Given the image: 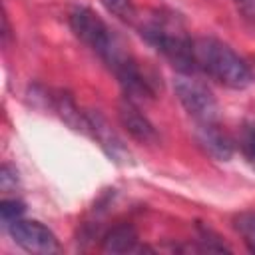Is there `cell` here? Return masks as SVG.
Returning a JSON list of instances; mask_svg holds the SVG:
<instances>
[{"label":"cell","instance_id":"cell-1","mask_svg":"<svg viewBox=\"0 0 255 255\" xmlns=\"http://www.w3.org/2000/svg\"><path fill=\"white\" fill-rule=\"evenodd\" d=\"M139 34L179 74H193L197 70L193 40L187 36L185 26L175 14L155 12L139 26Z\"/></svg>","mask_w":255,"mask_h":255},{"label":"cell","instance_id":"cell-2","mask_svg":"<svg viewBox=\"0 0 255 255\" xmlns=\"http://www.w3.org/2000/svg\"><path fill=\"white\" fill-rule=\"evenodd\" d=\"M193 54L197 70L227 88L243 90L253 80L249 64L231 46L217 38L201 36L193 40Z\"/></svg>","mask_w":255,"mask_h":255},{"label":"cell","instance_id":"cell-3","mask_svg":"<svg viewBox=\"0 0 255 255\" xmlns=\"http://www.w3.org/2000/svg\"><path fill=\"white\" fill-rule=\"evenodd\" d=\"M173 88L183 110L193 118L195 124L217 122L219 118L217 100L203 82L193 78V74H179L173 82Z\"/></svg>","mask_w":255,"mask_h":255},{"label":"cell","instance_id":"cell-4","mask_svg":"<svg viewBox=\"0 0 255 255\" xmlns=\"http://www.w3.org/2000/svg\"><path fill=\"white\" fill-rule=\"evenodd\" d=\"M68 22H70L72 32L88 48H92L98 56H102L110 48V44L114 42V38H116V34L108 28V24L94 10H90L88 6H76V8H72V12L68 16Z\"/></svg>","mask_w":255,"mask_h":255},{"label":"cell","instance_id":"cell-5","mask_svg":"<svg viewBox=\"0 0 255 255\" xmlns=\"http://www.w3.org/2000/svg\"><path fill=\"white\" fill-rule=\"evenodd\" d=\"M8 233L14 239V243L20 245L28 253L50 255V253L60 251V243H58L56 235L46 225H42L40 221L20 217L8 225Z\"/></svg>","mask_w":255,"mask_h":255},{"label":"cell","instance_id":"cell-6","mask_svg":"<svg viewBox=\"0 0 255 255\" xmlns=\"http://www.w3.org/2000/svg\"><path fill=\"white\" fill-rule=\"evenodd\" d=\"M86 118H88V126H90V135L100 143L104 153L116 163H126L129 159V151H128L126 143L122 141V137L116 133V129L110 126L108 118L104 114H100L98 110H88Z\"/></svg>","mask_w":255,"mask_h":255},{"label":"cell","instance_id":"cell-7","mask_svg":"<svg viewBox=\"0 0 255 255\" xmlns=\"http://www.w3.org/2000/svg\"><path fill=\"white\" fill-rule=\"evenodd\" d=\"M118 118L122 128L139 143L145 145H153L159 141V133L155 129V126L145 118V114H141V110L135 106V102L131 100H124L118 106Z\"/></svg>","mask_w":255,"mask_h":255},{"label":"cell","instance_id":"cell-8","mask_svg":"<svg viewBox=\"0 0 255 255\" xmlns=\"http://www.w3.org/2000/svg\"><path fill=\"white\" fill-rule=\"evenodd\" d=\"M195 141L207 155L217 161H229L233 155V141L217 122L195 124Z\"/></svg>","mask_w":255,"mask_h":255},{"label":"cell","instance_id":"cell-9","mask_svg":"<svg viewBox=\"0 0 255 255\" xmlns=\"http://www.w3.org/2000/svg\"><path fill=\"white\" fill-rule=\"evenodd\" d=\"M46 104L60 116V120L64 124H68L72 129L82 131V133H90V126H88V118L86 114H82L74 102V98L64 92V90H56V92H44Z\"/></svg>","mask_w":255,"mask_h":255},{"label":"cell","instance_id":"cell-10","mask_svg":"<svg viewBox=\"0 0 255 255\" xmlns=\"http://www.w3.org/2000/svg\"><path fill=\"white\" fill-rule=\"evenodd\" d=\"M137 231L131 223H120L102 237L104 253H129L137 249Z\"/></svg>","mask_w":255,"mask_h":255},{"label":"cell","instance_id":"cell-11","mask_svg":"<svg viewBox=\"0 0 255 255\" xmlns=\"http://www.w3.org/2000/svg\"><path fill=\"white\" fill-rule=\"evenodd\" d=\"M233 227L241 235L243 243L251 253H255V211H241L233 217Z\"/></svg>","mask_w":255,"mask_h":255},{"label":"cell","instance_id":"cell-12","mask_svg":"<svg viewBox=\"0 0 255 255\" xmlns=\"http://www.w3.org/2000/svg\"><path fill=\"white\" fill-rule=\"evenodd\" d=\"M100 2L116 18H120L124 22H133L135 20V6H133L131 0H100Z\"/></svg>","mask_w":255,"mask_h":255},{"label":"cell","instance_id":"cell-13","mask_svg":"<svg viewBox=\"0 0 255 255\" xmlns=\"http://www.w3.org/2000/svg\"><path fill=\"white\" fill-rule=\"evenodd\" d=\"M197 233H199L201 249H205V251H229V247L223 243V239L213 229H209L205 225H197Z\"/></svg>","mask_w":255,"mask_h":255},{"label":"cell","instance_id":"cell-14","mask_svg":"<svg viewBox=\"0 0 255 255\" xmlns=\"http://www.w3.org/2000/svg\"><path fill=\"white\" fill-rule=\"evenodd\" d=\"M24 211H26V205L20 199H2V203H0V217L6 225L20 219L24 215Z\"/></svg>","mask_w":255,"mask_h":255},{"label":"cell","instance_id":"cell-15","mask_svg":"<svg viewBox=\"0 0 255 255\" xmlns=\"http://www.w3.org/2000/svg\"><path fill=\"white\" fill-rule=\"evenodd\" d=\"M241 149H243L245 157L249 159V163L255 167V128L253 126L243 129V133H241Z\"/></svg>","mask_w":255,"mask_h":255},{"label":"cell","instance_id":"cell-16","mask_svg":"<svg viewBox=\"0 0 255 255\" xmlns=\"http://www.w3.org/2000/svg\"><path fill=\"white\" fill-rule=\"evenodd\" d=\"M18 185V171L16 167H12L10 163H4L0 169V187L4 191H10Z\"/></svg>","mask_w":255,"mask_h":255},{"label":"cell","instance_id":"cell-17","mask_svg":"<svg viewBox=\"0 0 255 255\" xmlns=\"http://www.w3.org/2000/svg\"><path fill=\"white\" fill-rule=\"evenodd\" d=\"M237 10L241 12V16L245 20H249L251 24H255V0H233Z\"/></svg>","mask_w":255,"mask_h":255},{"label":"cell","instance_id":"cell-18","mask_svg":"<svg viewBox=\"0 0 255 255\" xmlns=\"http://www.w3.org/2000/svg\"><path fill=\"white\" fill-rule=\"evenodd\" d=\"M2 24H4V30H2V40L6 42V40H8V36H10V26H8V18H6V14L2 16Z\"/></svg>","mask_w":255,"mask_h":255}]
</instances>
